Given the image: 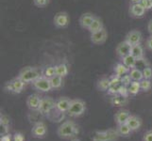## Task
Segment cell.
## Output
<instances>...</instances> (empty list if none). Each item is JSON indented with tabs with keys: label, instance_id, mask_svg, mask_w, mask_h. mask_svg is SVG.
<instances>
[{
	"label": "cell",
	"instance_id": "6da1fadb",
	"mask_svg": "<svg viewBox=\"0 0 152 141\" xmlns=\"http://www.w3.org/2000/svg\"><path fill=\"white\" fill-rule=\"evenodd\" d=\"M78 133L77 125L72 121H65L57 129V134L60 138L68 139L74 137Z\"/></svg>",
	"mask_w": 152,
	"mask_h": 141
},
{
	"label": "cell",
	"instance_id": "7a4b0ae2",
	"mask_svg": "<svg viewBox=\"0 0 152 141\" xmlns=\"http://www.w3.org/2000/svg\"><path fill=\"white\" fill-rule=\"evenodd\" d=\"M20 79H22L25 83H32L37 78H39L41 75L40 71L36 67L32 66H27L23 68L22 70L19 72L17 75Z\"/></svg>",
	"mask_w": 152,
	"mask_h": 141
},
{
	"label": "cell",
	"instance_id": "3957f363",
	"mask_svg": "<svg viewBox=\"0 0 152 141\" xmlns=\"http://www.w3.org/2000/svg\"><path fill=\"white\" fill-rule=\"evenodd\" d=\"M86 110V103L84 101H82L81 99H74L71 101L70 107L68 109V115L70 117L77 118L80 117L81 115L85 113Z\"/></svg>",
	"mask_w": 152,
	"mask_h": 141
},
{
	"label": "cell",
	"instance_id": "277c9868",
	"mask_svg": "<svg viewBox=\"0 0 152 141\" xmlns=\"http://www.w3.org/2000/svg\"><path fill=\"white\" fill-rule=\"evenodd\" d=\"M55 106H56V101L54 99L48 96H45L44 98H42L38 112L41 115H43V116L48 117L51 113V111H53L55 109Z\"/></svg>",
	"mask_w": 152,
	"mask_h": 141
},
{
	"label": "cell",
	"instance_id": "5b68a950",
	"mask_svg": "<svg viewBox=\"0 0 152 141\" xmlns=\"http://www.w3.org/2000/svg\"><path fill=\"white\" fill-rule=\"evenodd\" d=\"M25 84L26 83L17 76L6 83V85H5V90L10 93L19 94L24 90Z\"/></svg>",
	"mask_w": 152,
	"mask_h": 141
},
{
	"label": "cell",
	"instance_id": "8992f818",
	"mask_svg": "<svg viewBox=\"0 0 152 141\" xmlns=\"http://www.w3.org/2000/svg\"><path fill=\"white\" fill-rule=\"evenodd\" d=\"M54 25L58 28H65L70 23L69 15L66 12H59L55 14L53 19Z\"/></svg>",
	"mask_w": 152,
	"mask_h": 141
},
{
	"label": "cell",
	"instance_id": "52a82bcc",
	"mask_svg": "<svg viewBox=\"0 0 152 141\" xmlns=\"http://www.w3.org/2000/svg\"><path fill=\"white\" fill-rule=\"evenodd\" d=\"M32 86L35 90H37L42 92H48L52 90V87L50 84V80L45 76H40L35 81L32 82Z\"/></svg>",
	"mask_w": 152,
	"mask_h": 141
},
{
	"label": "cell",
	"instance_id": "ba28073f",
	"mask_svg": "<svg viewBox=\"0 0 152 141\" xmlns=\"http://www.w3.org/2000/svg\"><path fill=\"white\" fill-rule=\"evenodd\" d=\"M46 133H48V128H46V125L43 121H38L36 122L32 129H31V134L34 138H38L42 139L45 137Z\"/></svg>",
	"mask_w": 152,
	"mask_h": 141
},
{
	"label": "cell",
	"instance_id": "9c48e42d",
	"mask_svg": "<svg viewBox=\"0 0 152 141\" xmlns=\"http://www.w3.org/2000/svg\"><path fill=\"white\" fill-rule=\"evenodd\" d=\"M90 39L94 44H96V45L103 44L108 39V31L104 27L101 30L96 31V32L91 33Z\"/></svg>",
	"mask_w": 152,
	"mask_h": 141
},
{
	"label": "cell",
	"instance_id": "30bf717a",
	"mask_svg": "<svg viewBox=\"0 0 152 141\" xmlns=\"http://www.w3.org/2000/svg\"><path fill=\"white\" fill-rule=\"evenodd\" d=\"M125 40L128 41L130 45H135V44H139L141 43V40H142V33L140 32L139 30H130L129 32L126 35Z\"/></svg>",
	"mask_w": 152,
	"mask_h": 141
},
{
	"label": "cell",
	"instance_id": "8fae6325",
	"mask_svg": "<svg viewBox=\"0 0 152 141\" xmlns=\"http://www.w3.org/2000/svg\"><path fill=\"white\" fill-rule=\"evenodd\" d=\"M145 9L141 3L132 4L129 7V14L133 18H142L145 13Z\"/></svg>",
	"mask_w": 152,
	"mask_h": 141
},
{
	"label": "cell",
	"instance_id": "7c38bea8",
	"mask_svg": "<svg viewBox=\"0 0 152 141\" xmlns=\"http://www.w3.org/2000/svg\"><path fill=\"white\" fill-rule=\"evenodd\" d=\"M42 98L38 94H31L27 99V106L32 111H38L40 104H41Z\"/></svg>",
	"mask_w": 152,
	"mask_h": 141
},
{
	"label": "cell",
	"instance_id": "4fadbf2b",
	"mask_svg": "<svg viewBox=\"0 0 152 141\" xmlns=\"http://www.w3.org/2000/svg\"><path fill=\"white\" fill-rule=\"evenodd\" d=\"M71 101V99L68 97H61L56 101L55 108L61 113H67L68 109L70 107Z\"/></svg>",
	"mask_w": 152,
	"mask_h": 141
},
{
	"label": "cell",
	"instance_id": "5bb4252c",
	"mask_svg": "<svg viewBox=\"0 0 152 141\" xmlns=\"http://www.w3.org/2000/svg\"><path fill=\"white\" fill-rule=\"evenodd\" d=\"M132 116L129 110L127 109H120L114 115V121L116 122L117 125L127 123L129 117Z\"/></svg>",
	"mask_w": 152,
	"mask_h": 141
},
{
	"label": "cell",
	"instance_id": "9a60e30c",
	"mask_svg": "<svg viewBox=\"0 0 152 141\" xmlns=\"http://www.w3.org/2000/svg\"><path fill=\"white\" fill-rule=\"evenodd\" d=\"M96 15L93 14L91 12H85L83 13L81 16L80 17V25L82 28L87 29L90 27V25H92V23L94 22V20L96 19Z\"/></svg>",
	"mask_w": 152,
	"mask_h": 141
},
{
	"label": "cell",
	"instance_id": "2e32d148",
	"mask_svg": "<svg viewBox=\"0 0 152 141\" xmlns=\"http://www.w3.org/2000/svg\"><path fill=\"white\" fill-rule=\"evenodd\" d=\"M130 50H132V45L126 40H123L120 43H118V45L116 46V49H115L117 56H119L121 59L126 56L129 55Z\"/></svg>",
	"mask_w": 152,
	"mask_h": 141
},
{
	"label": "cell",
	"instance_id": "e0dca14e",
	"mask_svg": "<svg viewBox=\"0 0 152 141\" xmlns=\"http://www.w3.org/2000/svg\"><path fill=\"white\" fill-rule=\"evenodd\" d=\"M127 123H128L129 126L132 128V130L133 132L134 131H138V130L141 128V126H142V119H141V118H139L137 116L132 115V116L129 117Z\"/></svg>",
	"mask_w": 152,
	"mask_h": 141
},
{
	"label": "cell",
	"instance_id": "ac0fdd59",
	"mask_svg": "<svg viewBox=\"0 0 152 141\" xmlns=\"http://www.w3.org/2000/svg\"><path fill=\"white\" fill-rule=\"evenodd\" d=\"M116 131H117V134H118L119 137H129V135H130V134L133 132L132 130V128L128 125V123L117 125Z\"/></svg>",
	"mask_w": 152,
	"mask_h": 141
},
{
	"label": "cell",
	"instance_id": "d6986e66",
	"mask_svg": "<svg viewBox=\"0 0 152 141\" xmlns=\"http://www.w3.org/2000/svg\"><path fill=\"white\" fill-rule=\"evenodd\" d=\"M130 54H132L136 59H143V57H145L144 48H143V46L141 45V43L135 44V45H132V50H130Z\"/></svg>",
	"mask_w": 152,
	"mask_h": 141
},
{
	"label": "cell",
	"instance_id": "ffe728a7",
	"mask_svg": "<svg viewBox=\"0 0 152 141\" xmlns=\"http://www.w3.org/2000/svg\"><path fill=\"white\" fill-rule=\"evenodd\" d=\"M111 103L113 106L121 107V106H124L128 103V98L119 95V94H116V95H113V97L112 98Z\"/></svg>",
	"mask_w": 152,
	"mask_h": 141
},
{
	"label": "cell",
	"instance_id": "44dd1931",
	"mask_svg": "<svg viewBox=\"0 0 152 141\" xmlns=\"http://www.w3.org/2000/svg\"><path fill=\"white\" fill-rule=\"evenodd\" d=\"M113 71H114L115 74L120 76V77H122V76H124L126 74H129L130 69H129V68H128L126 65H124L121 62V63H117L116 65L114 66Z\"/></svg>",
	"mask_w": 152,
	"mask_h": 141
},
{
	"label": "cell",
	"instance_id": "7402d4cb",
	"mask_svg": "<svg viewBox=\"0 0 152 141\" xmlns=\"http://www.w3.org/2000/svg\"><path fill=\"white\" fill-rule=\"evenodd\" d=\"M96 87L98 88V90L100 91H108L110 87H111V80H110V78L102 77L97 81Z\"/></svg>",
	"mask_w": 152,
	"mask_h": 141
},
{
	"label": "cell",
	"instance_id": "603a6c76",
	"mask_svg": "<svg viewBox=\"0 0 152 141\" xmlns=\"http://www.w3.org/2000/svg\"><path fill=\"white\" fill-rule=\"evenodd\" d=\"M102 28H104V25H103L102 20L98 17H96V19L94 20V22L90 25V27L88 28V31L90 33H94V32H96L98 30H101Z\"/></svg>",
	"mask_w": 152,
	"mask_h": 141
},
{
	"label": "cell",
	"instance_id": "cb8c5ba5",
	"mask_svg": "<svg viewBox=\"0 0 152 141\" xmlns=\"http://www.w3.org/2000/svg\"><path fill=\"white\" fill-rule=\"evenodd\" d=\"M129 74L130 78L132 79V81L141 82L144 79L143 72L141 71V70H139V69H137V68H132V69H130Z\"/></svg>",
	"mask_w": 152,
	"mask_h": 141
},
{
	"label": "cell",
	"instance_id": "d4e9b609",
	"mask_svg": "<svg viewBox=\"0 0 152 141\" xmlns=\"http://www.w3.org/2000/svg\"><path fill=\"white\" fill-rule=\"evenodd\" d=\"M122 63L124 65H126L128 68H129V69H132V68H135V65H136V59L135 57L132 55L129 54L128 56H126L124 57H122Z\"/></svg>",
	"mask_w": 152,
	"mask_h": 141
},
{
	"label": "cell",
	"instance_id": "484cf974",
	"mask_svg": "<svg viewBox=\"0 0 152 141\" xmlns=\"http://www.w3.org/2000/svg\"><path fill=\"white\" fill-rule=\"evenodd\" d=\"M129 88V95H132L135 96L142 90H141V85H140V82L138 81H132L130 83V85L128 87Z\"/></svg>",
	"mask_w": 152,
	"mask_h": 141
},
{
	"label": "cell",
	"instance_id": "4316f807",
	"mask_svg": "<svg viewBox=\"0 0 152 141\" xmlns=\"http://www.w3.org/2000/svg\"><path fill=\"white\" fill-rule=\"evenodd\" d=\"M56 66V74L61 77H65L68 74V67L65 63H60Z\"/></svg>",
	"mask_w": 152,
	"mask_h": 141
},
{
	"label": "cell",
	"instance_id": "83f0119b",
	"mask_svg": "<svg viewBox=\"0 0 152 141\" xmlns=\"http://www.w3.org/2000/svg\"><path fill=\"white\" fill-rule=\"evenodd\" d=\"M56 75V66H48L43 70V76L50 79L51 77Z\"/></svg>",
	"mask_w": 152,
	"mask_h": 141
},
{
	"label": "cell",
	"instance_id": "f1b7e54d",
	"mask_svg": "<svg viewBox=\"0 0 152 141\" xmlns=\"http://www.w3.org/2000/svg\"><path fill=\"white\" fill-rule=\"evenodd\" d=\"M50 84H51V87L52 88H60L61 86H62V77L59 76V75H55L53 77L50 78Z\"/></svg>",
	"mask_w": 152,
	"mask_h": 141
},
{
	"label": "cell",
	"instance_id": "f546056e",
	"mask_svg": "<svg viewBox=\"0 0 152 141\" xmlns=\"http://www.w3.org/2000/svg\"><path fill=\"white\" fill-rule=\"evenodd\" d=\"M149 66V63L148 62V60H146L145 57H143V59H139L136 60V65H135V68H137V69L143 71L145 68L148 67Z\"/></svg>",
	"mask_w": 152,
	"mask_h": 141
},
{
	"label": "cell",
	"instance_id": "4dcf8cb0",
	"mask_svg": "<svg viewBox=\"0 0 152 141\" xmlns=\"http://www.w3.org/2000/svg\"><path fill=\"white\" fill-rule=\"evenodd\" d=\"M140 85H141V90L143 91L146 92L148 91L151 87H152V83L149 79H143L142 81L140 82Z\"/></svg>",
	"mask_w": 152,
	"mask_h": 141
},
{
	"label": "cell",
	"instance_id": "1f68e13d",
	"mask_svg": "<svg viewBox=\"0 0 152 141\" xmlns=\"http://www.w3.org/2000/svg\"><path fill=\"white\" fill-rule=\"evenodd\" d=\"M143 72V76L144 79H151L152 78V68L150 66L145 68V69L142 71Z\"/></svg>",
	"mask_w": 152,
	"mask_h": 141
},
{
	"label": "cell",
	"instance_id": "d6a6232c",
	"mask_svg": "<svg viewBox=\"0 0 152 141\" xmlns=\"http://www.w3.org/2000/svg\"><path fill=\"white\" fill-rule=\"evenodd\" d=\"M50 0H33V3L38 8H45L49 4Z\"/></svg>",
	"mask_w": 152,
	"mask_h": 141
},
{
	"label": "cell",
	"instance_id": "836d02e7",
	"mask_svg": "<svg viewBox=\"0 0 152 141\" xmlns=\"http://www.w3.org/2000/svg\"><path fill=\"white\" fill-rule=\"evenodd\" d=\"M121 80H122L123 85H124V86H127V87H129V86L130 85V83L132 82V79L130 78L129 74H126V75L122 76V77H121Z\"/></svg>",
	"mask_w": 152,
	"mask_h": 141
},
{
	"label": "cell",
	"instance_id": "e575fe53",
	"mask_svg": "<svg viewBox=\"0 0 152 141\" xmlns=\"http://www.w3.org/2000/svg\"><path fill=\"white\" fill-rule=\"evenodd\" d=\"M118 94H119V95H121V96H124V97H127V98H128V96L129 95V88H128V87L123 85V86L121 87V88H120V90H119Z\"/></svg>",
	"mask_w": 152,
	"mask_h": 141
},
{
	"label": "cell",
	"instance_id": "d590c367",
	"mask_svg": "<svg viewBox=\"0 0 152 141\" xmlns=\"http://www.w3.org/2000/svg\"><path fill=\"white\" fill-rule=\"evenodd\" d=\"M141 4L143 5V7L146 9H152V0H141Z\"/></svg>",
	"mask_w": 152,
	"mask_h": 141
},
{
	"label": "cell",
	"instance_id": "8d00e7d4",
	"mask_svg": "<svg viewBox=\"0 0 152 141\" xmlns=\"http://www.w3.org/2000/svg\"><path fill=\"white\" fill-rule=\"evenodd\" d=\"M13 141H25V137L22 133H15L13 134Z\"/></svg>",
	"mask_w": 152,
	"mask_h": 141
},
{
	"label": "cell",
	"instance_id": "74e56055",
	"mask_svg": "<svg viewBox=\"0 0 152 141\" xmlns=\"http://www.w3.org/2000/svg\"><path fill=\"white\" fill-rule=\"evenodd\" d=\"M143 141H152V130L145 132L144 137H143Z\"/></svg>",
	"mask_w": 152,
	"mask_h": 141
},
{
	"label": "cell",
	"instance_id": "f35d334b",
	"mask_svg": "<svg viewBox=\"0 0 152 141\" xmlns=\"http://www.w3.org/2000/svg\"><path fill=\"white\" fill-rule=\"evenodd\" d=\"M145 47L149 51H152V35H150L145 41Z\"/></svg>",
	"mask_w": 152,
	"mask_h": 141
},
{
	"label": "cell",
	"instance_id": "ab89813d",
	"mask_svg": "<svg viewBox=\"0 0 152 141\" xmlns=\"http://www.w3.org/2000/svg\"><path fill=\"white\" fill-rule=\"evenodd\" d=\"M12 140H13V137H12V134L9 133L3 134L1 137V139H0V141H12Z\"/></svg>",
	"mask_w": 152,
	"mask_h": 141
},
{
	"label": "cell",
	"instance_id": "60d3db41",
	"mask_svg": "<svg viewBox=\"0 0 152 141\" xmlns=\"http://www.w3.org/2000/svg\"><path fill=\"white\" fill-rule=\"evenodd\" d=\"M148 31L149 32L150 35H152V20H150L148 24Z\"/></svg>",
	"mask_w": 152,
	"mask_h": 141
},
{
	"label": "cell",
	"instance_id": "b9f144b4",
	"mask_svg": "<svg viewBox=\"0 0 152 141\" xmlns=\"http://www.w3.org/2000/svg\"><path fill=\"white\" fill-rule=\"evenodd\" d=\"M130 2H132V4H136V3H140L141 0H130Z\"/></svg>",
	"mask_w": 152,
	"mask_h": 141
},
{
	"label": "cell",
	"instance_id": "7bdbcfd3",
	"mask_svg": "<svg viewBox=\"0 0 152 141\" xmlns=\"http://www.w3.org/2000/svg\"><path fill=\"white\" fill-rule=\"evenodd\" d=\"M72 141H81L80 139H77V138H75V139H73Z\"/></svg>",
	"mask_w": 152,
	"mask_h": 141
}]
</instances>
